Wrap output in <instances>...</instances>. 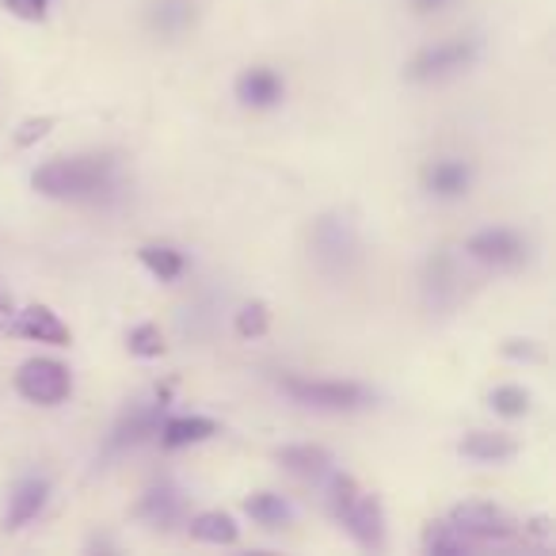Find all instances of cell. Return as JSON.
Instances as JSON below:
<instances>
[{
    "mask_svg": "<svg viewBox=\"0 0 556 556\" xmlns=\"http://www.w3.org/2000/svg\"><path fill=\"white\" fill-rule=\"evenodd\" d=\"M472 541L462 538L450 522H431L424 533V553H434V556H457V553H469Z\"/></svg>",
    "mask_w": 556,
    "mask_h": 556,
    "instance_id": "obj_22",
    "label": "cell"
},
{
    "mask_svg": "<svg viewBox=\"0 0 556 556\" xmlns=\"http://www.w3.org/2000/svg\"><path fill=\"white\" fill-rule=\"evenodd\" d=\"M237 100L244 103V108H275V103L282 100V80H278V73L267 70V65H255V70L240 73Z\"/></svg>",
    "mask_w": 556,
    "mask_h": 556,
    "instance_id": "obj_14",
    "label": "cell"
},
{
    "mask_svg": "<svg viewBox=\"0 0 556 556\" xmlns=\"http://www.w3.org/2000/svg\"><path fill=\"white\" fill-rule=\"evenodd\" d=\"M412 4H416L419 12H439V9H446L450 0H412Z\"/></svg>",
    "mask_w": 556,
    "mask_h": 556,
    "instance_id": "obj_31",
    "label": "cell"
},
{
    "mask_svg": "<svg viewBox=\"0 0 556 556\" xmlns=\"http://www.w3.org/2000/svg\"><path fill=\"white\" fill-rule=\"evenodd\" d=\"M503 355H510V358H530V363H538L541 351L533 348V340H507V343H503Z\"/></svg>",
    "mask_w": 556,
    "mask_h": 556,
    "instance_id": "obj_29",
    "label": "cell"
},
{
    "mask_svg": "<svg viewBox=\"0 0 556 556\" xmlns=\"http://www.w3.org/2000/svg\"><path fill=\"white\" fill-rule=\"evenodd\" d=\"M184 495L176 492L172 484H161V488H149L146 500L138 503V518H146L149 526H161V530H168V526H176L179 518H184Z\"/></svg>",
    "mask_w": 556,
    "mask_h": 556,
    "instance_id": "obj_16",
    "label": "cell"
},
{
    "mask_svg": "<svg viewBox=\"0 0 556 556\" xmlns=\"http://www.w3.org/2000/svg\"><path fill=\"white\" fill-rule=\"evenodd\" d=\"M336 518H340L343 530H348L363 548H381V545H386V507H381L378 495L358 492Z\"/></svg>",
    "mask_w": 556,
    "mask_h": 556,
    "instance_id": "obj_8",
    "label": "cell"
},
{
    "mask_svg": "<svg viewBox=\"0 0 556 556\" xmlns=\"http://www.w3.org/2000/svg\"><path fill=\"white\" fill-rule=\"evenodd\" d=\"M50 130H54V118H27V123H20V130H16V146L20 149L35 146V141H42Z\"/></svg>",
    "mask_w": 556,
    "mask_h": 556,
    "instance_id": "obj_27",
    "label": "cell"
},
{
    "mask_svg": "<svg viewBox=\"0 0 556 556\" xmlns=\"http://www.w3.org/2000/svg\"><path fill=\"white\" fill-rule=\"evenodd\" d=\"M278 465L294 477L305 480H325L332 472V454L325 446H287L278 450Z\"/></svg>",
    "mask_w": 556,
    "mask_h": 556,
    "instance_id": "obj_18",
    "label": "cell"
},
{
    "mask_svg": "<svg viewBox=\"0 0 556 556\" xmlns=\"http://www.w3.org/2000/svg\"><path fill=\"white\" fill-rule=\"evenodd\" d=\"M4 9H9L12 16L31 20V24H39V20H47L50 0H4Z\"/></svg>",
    "mask_w": 556,
    "mask_h": 556,
    "instance_id": "obj_28",
    "label": "cell"
},
{
    "mask_svg": "<svg viewBox=\"0 0 556 556\" xmlns=\"http://www.w3.org/2000/svg\"><path fill=\"white\" fill-rule=\"evenodd\" d=\"M480 54V42L477 39H450L439 42V47H427L412 58L408 65V77L427 85V80H442V77H454V73L469 70Z\"/></svg>",
    "mask_w": 556,
    "mask_h": 556,
    "instance_id": "obj_5",
    "label": "cell"
},
{
    "mask_svg": "<svg viewBox=\"0 0 556 556\" xmlns=\"http://www.w3.org/2000/svg\"><path fill=\"white\" fill-rule=\"evenodd\" d=\"M270 328V313L263 302H248L244 309L237 313V336L240 340H260V336H267Z\"/></svg>",
    "mask_w": 556,
    "mask_h": 556,
    "instance_id": "obj_25",
    "label": "cell"
},
{
    "mask_svg": "<svg viewBox=\"0 0 556 556\" xmlns=\"http://www.w3.org/2000/svg\"><path fill=\"white\" fill-rule=\"evenodd\" d=\"M457 454L469 457V462H510L518 454V442L495 431H472L457 442Z\"/></svg>",
    "mask_w": 556,
    "mask_h": 556,
    "instance_id": "obj_17",
    "label": "cell"
},
{
    "mask_svg": "<svg viewBox=\"0 0 556 556\" xmlns=\"http://www.w3.org/2000/svg\"><path fill=\"white\" fill-rule=\"evenodd\" d=\"M472 184V168L465 161H434L424 168V187L434 199H462Z\"/></svg>",
    "mask_w": 556,
    "mask_h": 556,
    "instance_id": "obj_13",
    "label": "cell"
},
{
    "mask_svg": "<svg viewBox=\"0 0 556 556\" xmlns=\"http://www.w3.org/2000/svg\"><path fill=\"white\" fill-rule=\"evenodd\" d=\"M446 522L454 526L462 538H469L472 545H480V541H507V538H515V533H518L515 518H510L503 507L484 503V500L457 503V507L446 515Z\"/></svg>",
    "mask_w": 556,
    "mask_h": 556,
    "instance_id": "obj_4",
    "label": "cell"
},
{
    "mask_svg": "<svg viewBox=\"0 0 556 556\" xmlns=\"http://www.w3.org/2000/svg\"><path fill=\"white\" fill-rule=\"evenodd\" d=\"M187 20H191V9H187L184 0H164V4H156V12H153V24L161 27L164 35L184 31Z\"/></svg>",
    "mask_w": 556,
    "mask_h": 556,
    "instance_id": "obj_26",
    "label": "cell"
},
{
    "mask_svg": "<svg viewBox=\"0 0 556 556\" xmlns=\"http://www.w3.org/2000/svg\"><path fill=\"white\" fill-rule=\"evenodd\" d=\"M244 510L260 526H267V530H278V526H287L290 518H294V507H290V503L282 500V495H275V492H255L252 500L244 503Z\"/></svg>",
    "mask_w": 556,
    "mask_h": 556,
    "instance_id": "obj_21",
    "label": "cell"
},
{
    "mask_svg": "<svg viewBox=\"0 0 556 556\" xmlns=\"http://www.w3.org/2000/svg\"><path fill=\"white\" fill-rule=\"evenodd\" d=\"M156 434H161L164 450H184V446H199V442L214 439L217 424L206 416H172V419L164 416V424Z\"/></svg>",
    "mask_w": 556,
    "mask_h": 556,
    "instance_id": "obj_15",
    "label": "cell"
},
{
    "mask_svg": "<svg viewBox=\"0 0 556 556\" xmlns=\"http://www.w3.org/2000/svg\"><path fill=\"white\" fill-rule=\"evenodd\" d=\"M12 317H16V309H12V302L4 294H0V332H9Z\"/></svg>",
    "mask_w": 556,
    "mask_h": 556,
    "instance_id": "obj_30",
    "label": "cell"
},
{
    "mask_svg": "<svg viewBox=\"0 0 556 556\" xmlns=\"http://www.w3.org/2000/svg\"><path fill=\"white\" fill-rule=\"evenodd\" d=\"M290 401L320 412H355L374 401V393L358 381H309V378H282L278 381Z\"/></svg>",
    "mask_w": 556,
    "mask_h": 556,
    "instance_id": "obj_3",
    "label": "cell"
},
{
    "mask_svg": "<svg viewBox=\"0 0 556 556\" xmlns=\"http://www.w3.org/2000/svg\"><path fill=\"white\" fill-rule=\"evenodd\" d=\"M309 248H313L317 267L325 270L328 278L351 275V267L363 260V240H358V229L348 214L317 217L309 229Z\"/></svg>",
    "mask_w": 556,
    "mask_h": 556,
    "instance_id": "obj_2",
    "label": "cell"
},
{
    "mask_svg": "<svg viewBox=\"0 0 556 556\" xmlns=\"http://www.w3.org/2000/svg\"><path fill=\"white\" fill-rule=\"evenodd\" d=\"M424 298L439 313L457 305V298H462V275H457V260L450 252H434L424 263Z\"/></svg>",
    "mask_w": 556,
    "mask_h": 556,
    "instance_id": "obj_9",
    "label": "cell"
},
{
    "mask_svg": "<svg viewBox=\"0 0 556 556\" xmlns=\"http://www.w3.org/2000/svg\"><path fill=\"white\" fill-rule=\"evenodd\" d=\"M488 404L495 408V416L522 419L526 412H530V393H526V389H518V386H500V389H492Z\"/></svg>",
    "mask_w": 556,
    "mask_h": 556,
    "instance_id": "obj_23",
    "label": "cell"
},
{
    "mask_svg": "<svg viewBox=\"0 0 556 556\" xmlns=\"http://www.w3.org/2000/svg\"><path fill=\"white\" fill-rule=\"evenodd\" d=\"M16 389H20V396H27L31 404L54 408V404H62L65 396H70L73 378L58 358H27L16 374Z\"/></svg>",
    "mask_w": 556,
    "mask_h": 556,
    "instance_id": "obj_6",
    "label": "cell"
},
{
    "mask_svg": "<svg viewBox=\"0 0 556 556\" xmlns=\"http://www.w3.org/2000/svg\"><path fill=\"white\" fill-rule=\"evenodd\" d=\"M12 332L27 336V340H39V343H54V348H70V325L58 317L54 309L47 305H27L24 313L12 317Z\"/></svg>",
    "mask_w": 556,
    "mask_h": 556,
    "instance_id": "obj_11",
    "label": "cell"
},
{
    "mask_svg": "<svg viewBox=\"0 0 556 556\" xmlns=\"http://www.w3.org/2000/svg\"><path fill=\"white\" fill-rule=\"evenodd\" d=\"M126 348H130V355L138 358H161L164 355V336L156 325H138L130 328V336H126Z\"/></svg>",
    "mask_w": 556,
    "mask_h": 556,
    "instance_id": "obj_24",
    "label": "cell"
},
{
    "mask_svg": "<svg viewBox=\"0 0 556 556\" xmlns=\"http://www.w3.org/2000/svg\"><path fill=\"white\" fill-rule=\"evenodd\" d=\"M465 252L472 260L488 263V267H518L526 260V240L515 229H484L477 237H469Z\"/></svg>",
    "mask_w": 556,
    "mask_h": 556,
    "instance_id": "obj_10",
    "label": "cell"
},
{
    "mask_svg": "<svg viewBox=\"0 0 556 556\" xmlns=\"http://www.w3.org/2000/svg\"><path fill=\"white\" fill-rule=\"evenodd\" d=\"M187 530H191L194 541H206V545H232L240 538L237 518L225 515V510H202V515L191 518Z\"/></svg>",
    "mask_w": 556,
    "mask_h": 556,
    "instance_id": "obj_19",
    "label": "cell"
},
{
    "mask_svg": "<svg viewBox=\"0 0 556 556\" xmlns=\"http://www.w3.org/2000/svg\"><path fill=\"white\" fill-rule=\"evenodd\" d=\"M138 260L146 263V267L153 270L161 282H172V278H179V275H184V267H187L184 252H179V248H172V244H141L138 248Z\"/></svg>",
    "mask_w": 556,
    "mask_h": 556,
    "instance_id": "obj_20",
    "label": "cell"
},
{
    "mask_svg": "<svg viewBox=\"0 0 556 556\" xmlns=\"http://www.w3.org/2000/svg\"><path fill=\"white\" fill-rule=\"evenodd\" d=\"M47 495H50L47 480H39V477L20 480L9 495V515H4V526H9V530H20V526H27L31 518H39V510L47 507Z\"/></svg>",
    "mask_w": 556,
    "mask_h": 556,
    "instance_id": "obj_12",
    "label": "cell"
},
{
    "mask_svg": "<svg viewBox=\"0 0 556 556\" xmlns=\"http://www.w3.org/2000/svg\"><path fill=\"white\" fill-rule=\"evenodd\" d=\"M118 184V161L111 153H80L47 161L31 176V187L47 199L92 202L111 194Z\"/></svg>",
    "mask_w": 556,
    "mask_h": 556,
    "instance_id": "obj_1",
    "label": "cell"
},
{
    "mask_svg": "<svg viewBox=\"0 0 556 556\" xmlns=\"http://www.w3.org/2000/svg\"><path fill=\"white\" fill-rule=\"evenodd\" d=\"M164 412H168L164 396H156V401H149V404H134V408H126L123 419H118L115 431H111V439H108V454H123V450L141 446L146 439H153V434L161 431V424H164Z\"/></svg>",
    "mask_w": 556,
    "mask_h": 556,
    "instance_id": "obj_7",
    "label": "cell"
}]
</instances>
